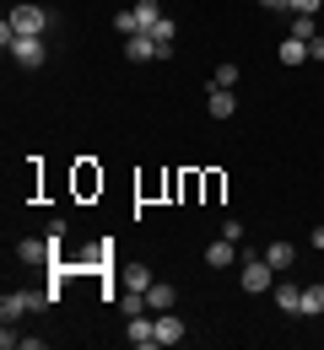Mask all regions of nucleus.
Wrapping results in <instances>:
<instances>
[{
    "mask_svg": "<svg viewBox=\"0 0 324 350\" xmlns=\"http://www.w3.org/2000/svg\"><path fill=\"white\" fill-rule=\"evenodd\" d=\"M314 248H319V254H324V226H314Z\"/></svg>",
    "mask_w": 324,
    "mask_h": 350,
    "instance_id": "obj_23",
    "label": "nucleus"
},
{
    "mask_svg": "<svg viewBox=\"0 0 324 350\" xmlns=\"http://www.w3.org/2000/svg\"><path fill=\"white\" fill-rule=\"evenodd\" d=\"M125 334H130V345H140V350H162L157 345V318H146V312H130Z\"/></svg>",
    "mask_w": 324,
    "mask_h": 350,
    "instance_id": "obj_4",
    "label": "nucleus"
},
{
    "mask_svg": "<svg viewBox=\"0 0 324 350\" xmlns=\"http://www.w3.org/2000/svg\"><path fill=\"white\" fill-rule=\"evenodd\" d=\"M303 312H308V318L324 312V286H303Z\"/></svg>",
    "mask_w": 324,
    "mask_h": 350,
    "instance_id": "obj_16",
    "label": "nucleus"
},
{
    "mask_svg": "<svg viewBox=\"0 0 324 350\" xmlns=\"http://www.w3.org/2000/svg\"><path fill=\"white\" fill-rule=\"evenodd\" d=\"M265 259L276 264V269H292V264H297V248H292V243H271V248H265Z\"/></svg>",
    "mask_w": 324,
    "mask_h": 350,
    "instance_id": "obj_15",
    "label": "nucleus"
},
{
    "mask_svg": "<svg viewBox=\"0 0 324 350\" xmlns=\"http://www.w3.org/2000/svg\"><path fill=\"white\" fill-rule=\"evenodd\" d=\"M276 59H281V65H303V59H308V44L286 33V38H281V49H276Z\"/></svg>",
    "mask_w": 324,
    "mask_h": 350,
    "instance_id": "obj_13",
    "label": "nucleus"
},
{
    "mask_svg": "<svg viewBox=\"0 0 324 350\" xmlns=\"http://www.w3.org/2000/svg\"><path fill=\"white\" fill-rule=\"evenodd\" d=\"M5 54H11L22 70H38V65L49 59V44H44V38H22V33H16V38L5 44Z\"/></svg>",
    "mask_w": 324,
    "mask_h": 350,
    "instance_id": "obj_3",
    "label": "nucleus"
},
{
    "mask_svg": "<svg viewBox=\"0 0 324 350\" xmlns=\"http://www.w3.org/2000/svg\"><path fill=\"white\" fill-rule=\"evenodd\" d=\"M157 38H151V33H136V38H125V59H130V65H146V59H157Z\"/></svg>",
    "mask_w": 324,
    "mask_h": 350,
    "instance_id": "obj_6",
    "label": "nucleus"
},
{
    "mask_svg": "<svg viewBox=\"0 0 324 350\" xmlns=\"http://www.w3.org/2000/svg\"><path fill=\"white\" fill-rule=\"evenodd\" d=\"M308 54H314V59H324V38H314V44H308Z\"/></svg>",
    "mask_w": 324,
    "mask_h": 350,
    "instance_id": "obj_22",
    "label": "nucleus"
},
{
    "mask_svg": "<svg viewBox=\"0 0 324 350\" xmlns=\"http://www.w3.org/2000/svg\"><path fill=\"white\" fill-rule=\"evenodd\" d=\"M205 113H211V119H232V113H238V97H232V87H211V97H205Z\"/></svg>",
    "mask_w": 324,
    "mask_h": 350,
    "instance_id": "obj_8",
    "label": "nucleus"
},
{
    "mask_svg": "<svg viewBox=\"0 0 324 350\" xmlns=\"http://www.w3.org/2000/svg\"><path fill=\"white\" fill-rule=\"evenodd\" d=\"M271 275H276V264L265 259V254H249V259H243V269H238V286L260 297V291H271Z\"/></svg>",
    "mask_w": 324,
    "mask_h": 350,
    "instance_id": "obj_2",
    "label": "nucleus"
},
{
    "mask_svg": "<svg viewBox=\"0 0 324 350\" xmlns=\"http://www.w3.org/2000/svg\"><path fill=\"white\" fill-rule=\"evenodd\" d=\"M232 259H238V254H232V237H216V243L205 248V264H211V269H227Z\"/></svg>",
    "mask_w": 324,
    "mask_h": 350,
    "instance_id": "obj_14",
    "label": "nucleus"
},
{
    "mask_svg": "<svg viewBox=\"0 0 324 350\" xmlns=\"http://www.w3.org/2000/svg\"><path fill=\"white\" fill-rule=\"evenodd\" d=\"M5 27H11V38H16V33H22V38H44V27H49V11H44V5H11Z\"/></svg>",
    "mask_w": 324,
    "mask_h": 350,
    "instance_id": "obj_1",
    "label": "nucleus"
},
{
    "mask_svg": "<svg viewBox=\"0 0 324 350\" xmlns=\"http://www.w3.org/2000/svg\"><path fill=\"white\" fill-rule=\"evenodd\" d=\"M119 291H140V297L151 291V269H146V259H140V264H125V269H119Z\"/></svg>",
    "mask_w": 324,
    "mask_h": 350,
    "instance_id": "obj_7",
    "label": "nucleus"
},
{
    "mask_svg": "<svg viewBox=\"0 0 324 350\" xmlns=\"http://www.w3.org/2000/svg\"><path fill=\"white\" fill-rule=\"evenodd\" d=\"M157 345H184V318L168 307V312H157Z\"/></svg>",
    "mask_w": 324,
    "mask_h": 350,
    "instance_id": "obj_5",
    "label": "nucleus"
},
{
    "mask_svg": "<svg viewBox=\"0 0 324 350\" xmlns=\"http://www.w3.org/2000/svg\"><path fill=\"white\" fill-rule=\"evenodd\" d=\"M173 302H179V291H173L168 280H151V291H146V312H168Z\"/></svg>",
    "mask_w": 324,
    "mask_h": 350,
    "instance_id": "obj_10",
    "label": "nucleus"
},
{
    "mask_svg": "<svg viewBox=\"0 0 324 350\" xmlns=\"http://www.w3.org/2000/svg\"><path fill=\"white\" fill-rule=\"evenodd\" d=\"M16 259L22 264H44V259H54V248H49V237L44 243H38V237H22V243H16Z\"/></svg>",
    "mask_w": 324,
    "mask_h": 350,
    "instance_id": "obj_11",
    "label": "nucleus"
},
{
    "mask_svg": "<svg viewBox=\"0 0 324 350\" xmlns=\"http://www.w3.org/2000/svg\"><path fill=\"white\" fill-rule=\"evenodd\" d=\"M33 312V291H11L5 302H0V323H16V318H27Z\"/></svg>",
    "mask_w": 324,
    "mask_h": 350,
    "instance_id": "obj_9",
    "label": "nucleus"
},
{
    "mask_svg": "<svg viewBox=\"0 0 324 350\" xmlns=\"http://www.w3.org/2000/svg\"><path fill=\"white\" fill-rule=\"evenodd\" d=\"M271 302H276V312L292 318V312H303V291L297 286H271Z\"/></svg>",
    "mask_w": 324,
    "mask_h": 350,
    "instance_id": "obj_12",
    "label": "nucleus"
},
{
    "mask_svg": "<svg viewBox=\"0 0 324 350\" xmlns=\"http://www.w3.org/2000/svg\"><path fill=\"white\" fill-rule=\"evenodd\" d=\"M292 11L297 16H314V11H324V0H292Z\"/></svg>",
    "mask_w": 324,
    "mask_h": 350,
    "instance_id": "obj_20",
    "label": "nucleus"
},
{
    "mask_svg": "<svg viewBox=\"0 0 324 350\" xmlns=\"http://www.w3.org/2000/svg\"><path fill=\"white\" fill-rule=\"evenodd\" d=\"M292 38L314 44V38H319V33H314V16H297V11H292Z\"/></svg>",
    "mask_w": 324,
    "mask_h": 350,
    "instance_id": "obj_18",
    "label": "nucleus"
},
{
    "mask_svg": "<svg viewBox=\"0 0 324 350\" xmlns=\"http://www.w3.org/2000/svg\"><path fill=\"white\" fill-rule=\"evenodd\" d=\"M211 87H238V65H216V76H211Z\"/></svg>",
    "mask_w": 324,
    "mask_h": 350,
    "instance_id": "obj_19",
    "label": "nucleus"
},
{
    "mask_svg": "<svg viewBox=\"0 0 324 350\" xmlns=\"http://www.w3.org/2000/svg\"><path fill=\"white\" fill-rule=\"evenodd\" d=\"M260 5H265V11H276V16H281V11H292V0H260Z\"/></svg>",
    "mask_w": 324,
    "mask_h": 350,
    "instance_id": "obj_21",
    "label": "nucleus"
},
{
    "mask_svg": "<svg viewBox=\"0 0 324 350\" xmlns=\"http://www.w3.org/2000/svg\"><path fill=\"white\" fill-rule=\"evenodd\" d=\"M114 27H119L125 38H136V33H140V16H136V5H125V11L114 16Z\"/></svg>",
    "mask_w": 324,
    "mask_h": 350,
    "instance_id": "obj_17",
    "label": "nucleus"
}]
</instances>
